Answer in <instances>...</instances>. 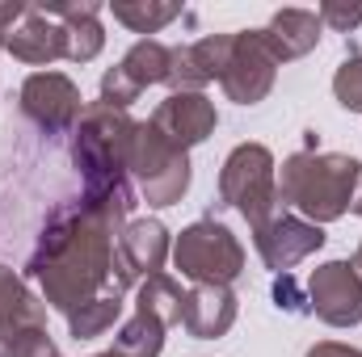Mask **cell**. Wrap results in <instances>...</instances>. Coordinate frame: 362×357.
Here are the masks:
<instances>
[{"label":"cell","mask_w":362,"mask_h":357,"mask_svg":"<svg viewBox=\"0 0 362 357\" xmlns=\"http://www.w3.org/2000/svg\"><path fill=\"white\" fill-rule=\"evenodd\" d=\"M127 219L93 198H68L51 210L38 248L25 261V282L42 286V303L59 315L81 311L101 294H122L135 282L118 261V231Z\"/></svg>","instance_id":"6da1fadb"},{"label":"cell","mask_w":362,"mask_h":357,"mask_svg":"<svg viewBox=\"0 0 362 357\" xmlns=\"http://www.w3.org/2000/svg\"><path fill=\"white\" fill-rule=\"evenodd\" d=\"M131 135H135V118L105 101H89L81 122L72 126V164L85 177V198L101 202L118 219H127L135 206V193L127 181Z\"/></svg>","instance_id":"7a4b0ae2"},{"label":"cell","mask_w":362,"mask_h":357,"mask_svg":"<svg viewBox=\"0 0 362 357\" xmlns=\"http://www.w3.org/2000/svg\"><path fill=\"white\" fill-rule=\"evenodd\" d=\"M362 164L354 156L341 152H295L282 160L278 173V202L291 206L299 219L325 227L337 223L350 202H354V185H358Z\"/></svg>","instance_id":"3957f363"},{"label":"cell","mask_w":362,"mask_h":357,"mask_svg":"<svg viewBox=\"0 0 362 357\" xmlns=\"http://www.w3.org/2000/svg\"><path fill=\"white\" fill-rule=\"evenodd\" d=\"M219 202L253 231L278 214V164L266 143H240L219 169Z\"/></svg>","instance_id":"277c9868"},{"label":"cell","mask_w":362,"mask_h":357,"mask_svg":"<svg viewBox=\"0 0 362 357\" xmlns=\"http://www.w3.org/2000/svg\"><path fill=\"white\" fill-rule=\"evenodd\" d=\"M127 173L139 185V198L148 206H177L189 189V152L169 143L152 122H135L131 152H127Z\"/></svg>","instance_id":"5b68a950"},{"label":"cell","mask_w":362,"mask_h":357,"mask_svg":"<svg viewBox=\"0 0 362 357\" xmlns=\"http://www.w3.org/2000/svg\"><path fill=\"white\" fill-rule=\"evenodd\" d=\"M173 265L194 286H232L245 273V244L219 219H198L173 240Z\"/></svg>","instance_id":"8992f818"},{"label":"cell","mask_w":362,"mask_h":357,"mask_svg":"<svg viewBox=\"0 0 362 357\" xmlns=\"http://www.w3.org/2000/svg\"><path fill=\"white\" fill-rule=\"evenodd\" d=\"M278 68L282 63L274 59L266 34L262 30H240V34H232V55H228V68H223L219 85L228 92V101L257 105V101L270 97L274 80H278Z\"/></svg>","instance_id":"52a82bcc"},{"label":"cell","mask_w":362,"mask_h":357,"mask_svg":"<svg viewBox=\"0 0 362 357\" xmlns=\"http://www.w3.org/2000/svg\"><path fill=\"white\" fill-rule=\"evenodd\" d=\"M17 101H21V114H25L42 135H64V131H72V126L81 122V114H85L76 80L64 76V72H34V76H25Z\"/></svg>","instance_id":"ba28073f"},{"label":"cell","mask_w":362,"mask_h":357,"mask_svg":"<svg viewBox=\"0 0 362 357\" xmlns=\"http://www.w3.org/2000/svg\"><path fill=\"white\" fill-rule=\"evenodd\" d=\"M308 311L329 328L362 324V277L350 261H325L308 277Z\"/></svg>","instance_id":"9c48e42d"},{"label":"cell","mask_w":362,"mask_h":357,"mask_svg":"<svg viewBox=\"0 0 362 357\" xmlns=\"http://www.w3.org/2000/svg\"><path fill=\"white\" fill-rule=\"evenodd\" d=\"M325 231L308 219H299L295 210H278L274 219H266L257 231H253V244H257V257L266 261V269L274 273H291L299 261H308L312 253L325 248Z\"/></svg>","instance_id":"30bf717a"},{"label":"cell","mask_w":362,"mask_h":357,"mask_svg":"<svg viewBox=\"0 0 362 357\" xmlns=\"http://www.w3.org/2000/svg\"><path fill=\"white\" fill-rule=\"evenodd\" d=\"M148 122L169 143H177L181 152H189V147H198V143H206L215 135L219 114H215V101L206 92H169Z\"/></svg>","instance_id":"8fae6325"},{"label":"cell","mask_w":362,"mask_h":357,"mask_svg":"<svg viewBox=\"0 0 362 357\" xmlns=\"http://www.w3.org/2000/svg\"><path fill=\"white\" fill-rule=\"evenodd\" d=\"M4 51L21 63H55V59H68V30L64 21H55L47 8L38 4H25V13L17 17V25L4 34Z\"/></svg>","instance_id":"7c38bea8"},{"label":"cell","mask_w":362,"mask_h":357,"mask_svg":"<svg viewBox=\"0 0 362 357\" xmlns=\"http://www.w3.org/2000/svg\"><path fill=\"white\" fill-rule=\"evenodd\" d=\"M232 55V34H202L189 47H173V63H169V89L173 92H202L211 80L223 76Z\"/></svg>","instance_id":"4fadbf2b"},{"label":"cell","mask_w":362,"mask_h":357,"mask_svg":"<svg viewBox=\"0 0 362 357\" xmlns=\"http://www.w3.org/2000/svg\"><path fill=\"white\" fill-rule=\"evenodd\" d=\"M173 253V240H169V227L160 219H131L122 231H118V261L127 269V277L139 286L144 277L160 273L165 261Z\"/></svg>","instance_id":"5bb4252c"},{"label":"cell","mask_w":362,"mask_h":357,"mask_svg":"<svg viewBox=\"0 0 362 357\" xmlns=\"http://www.w3.org/2000/svg\"><path fill=\"white\" fill-rule=\"evenodd\" d=\"M236 311H240V303H236L232 286H189L185 303H181V324L194 341H219L232 332Z\"/></svg>","instance_id":"9a60e30c"},{"label":"cell","mask_w":362,"mask_h":357,"mask_svg":"<svg viewBox=\"0 0 362 357\" xmlns=\"http://www.w3.org/2000/svg\"><path fill=\"white\" fill-rule=\"evenodd\" d=\"M320 17L312 8H278L270 17V25L262 30L266 42H270L274 59L278 63H291V59H303L320 47Z\"/></svg>","instance_id":"2e32d148"},{"label":"cell","mask_w":362,"mask_h":357,"mask_svg":"<svg viewBox=\"0 0 362 357\" xmlns=\"http://www.w3.org/2000/svg\"><path fill=\"white\" fill-rule=\"evenodd\" d=\"M25 328H47V303L25 286L21 273L0 265V337H17Z\"/></svg>","instance_id":"e0dca14e"},{"label":"cell","mask_w":362,"mask_h":357,"mask_svg":"<svg viewBox=\"0 0 362 357\" xmlns=\"http://www.w3.org/2000/svg\"><path fill=\"white\" fill-rule=\"evenodd\" d=\"M47 13L55 21H64V30H68V59L72 63H89V59L101 55L105 30L97 21V13H101L97 0H85V4H47Z\"/></svg>","instance_id":"ac0fdd59"},{"label":"cell","mask_w":362,"mask_h":357,"mask_svg":"<svg viewBox=\"0 0 362 357\" xmlns=\"http://www.w3.org/2000/svg\"><path fill=\"white\" fill-rule=\"evenodd\" d=\"M169 63H173V47H165L160 38H139L127 55H122V76L135 85V89H152V85H165L169 80Z\"/></svg>","instance_id":"d6986e66"},{"label":"cell","mask_w":362,"mask_h":357,"mask_svg":"<svg viewBox=\"0 0 362 357\" xmlns=\"http://www.w3.org/2000/svg\"><path fill=\"white\" fill-rule=\"evenodd\" d=\"M181 303H185V290L177 286V277H169V273H152L135 290V311L160 320L165 328L181 324Z\"/></svg>","instance_id":"ffe728a7"},{"label":"cell","mask_w":362,"mask_h":357,"mask_svg":"<svg viewBox=\"0 0 362 357\" xmlns=\"http://www.w3.org/2000/svg\"><path fill=\"white\" fill-rule=\"evenodd\" d=\"M105 353L110 357H160L165 353V324L144 315V311H135L118 328V337H114V345Z\"/></svg>","instance_id":"44dd1931"},{"label":"cell","mask_w":362,"mask_h":357,"mask_svg":"<svg viewBox=\"0 0 362 357\" xmlns=\"http://www.w3.org/2000/svg\"><path fill=\"white\" fill-rule=\"evenodd\" d=\"M114 21H122L135 34H160L169 21L181 17V4H160V0H114Z\"/></svg>","instance_id":"7402d4cb"},{"label":"cell","mask_w":362,"mask_h":357,"mask_svg":"<svg viewBox=\"0 0 362 357\" xmlns=\"http://www.w3.org/2000/svg\"><path fill=\"white\" fill-rule=\"evenodd\" d=\"M118 320H122V294H101L68 315V332L76 341H93V337H105Z\"/></svg>","instance_id":"603a6c76"},{"label":"cell","mask_w":362,"mask_h":357,"mask_svg":"<svg viewBox=\"0 0 362 357\" xmlns=\"http://www.w3.org/2000/svg\"><path fill=\"white\" fill-rule=\"evenodd\" d=\"M0 357H64L47 328H25L17 337H0Z\"/></svg>","instance_id":"cb8c5ba5"},{"label":"cell","mask_w":362,"mask_h":357,"mask_svg":"<svg viewBox=\"0 0 362 357\" xmlns=\"http://www.w3.org/2000/svg\"><path fill=\"white\" fill-rule=\"evenodd\" d=\"M333 97H337L341 109L362 114V55H350V59L337 68V76H333Z\"/></svg>","instance_id":"d4e9b609"},{"label":"cell","mask_w":362,"mask_h":357,"mask_svg":"<svg viewBox=\"0 0 362 357\" xmlns=\"http://www.w3.org/2000/svg\"><path fill=\"white\" fill-rule=\"evenodd\" d=\"M101 101L114 105V109H127L131 101H139V89L122 76V68H110V72L101 76Z\"/></svg>","instance_id":"484cf974"},{"label":"cell","mask_w":362,"mask_h":357,"mask_svg":"<svg viewBox=\"0 0 362 357\" xmlns=\"http://www.w3.org/2000/svg\"><path fill=\"white\" fill-rule=\"evenodd\" d=\"M320 25H333L337 34H350L354 25H362V4H337V0H329V4H320Z\"/></svg>","instance_id":"4316f807"},{"label":"cell","mask_w":362,"mask_h":357,"mask_svg":"<svg viewBox=\"0 0 362 357\" xmlns=\"http://www.w3.org/2000/svg\"><path fill=\"white\" fill-rule=\"evenodd\" d=\"M274 303H278L282 311H308V298L299 294V286H295L291 273H278V277H274Z\"/></svg>","instance_id":"83f0119b"},{"label":"cell","mask_w":362,"mask_h":357,"mask_svg":"<svg viewBox=\"0 0 362 357\" xmlns=\"http://www.w3.org/2000/svg\"><path fill=\"white\" fill-rule=\"evenodd\" d=\"M303 357H362V349L354 345H341V341H316Z\"/></svg>","instance_id":"f1b7e54d"},{"label":"cell","mask_w":362,"mask_h":357,"mask_svg":"<svg viewBox=\"0 0 362 357\" xmlns=\"http://www.w3.org/2000/svg\"><path fill=\"white\" fill-rule=\"evenodd\" d=\"M350 210L362 219V173H358V185H354V202H350Z\"/></svg>","instance_id":"f546056e"},{"label":"cell","mask_w":362,"mask_h":357,"mask_svg":"<svg viewBox=\"0 0 362 357\" xmlns=\"http://www.w3.org/2000/svg\"><path fill=\"white\" fill-rule=\"evenodd\" d=\"M350 265L358 269V277H362V244H358V253H354V261H350Z\"/></svg>","instance_id":"4dcf8cb0"},{"label":"cell","mask_w":362,"mask_h":357,"mask_svg":"<svg viewBox=\"0 0 362 357\" xmlns=\"http://www.w3.org/2000/svg\"><path fill=\"white\" fill-rule=\"evenodd\" d=\"M0 51H4V25H0Z\"/></svg>","instance_id":"1f68e13d"},{"label":"cell","mask_w":362,"mask_h":357,"mask_svg":"<svg viewBox=\"0 0 362 357\" xmlns=\"http://www.w3.org/2000/svg\"><path fill=\"white\" fill-rule=\"evenodd\" d=\"M97 357H110V353H97Z\"/></svg>","instance_id":"d6a6232c"}]
</instances>
